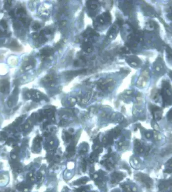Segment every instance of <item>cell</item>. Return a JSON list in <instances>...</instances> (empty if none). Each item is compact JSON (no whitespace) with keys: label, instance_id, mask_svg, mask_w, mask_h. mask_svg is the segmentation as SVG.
Instances as JSON below:
<instances>
[{"label":"cell","instance_id":"1","mask_svg":"<svg viewBox=\"0 0 172 192\" xmlns=\"http://www.w3.org/2000/svg\"><path fill=\"white\" fill-rule=\"evenodd\" d=\"M159 94H161L163 101L165 103L170 104L172 101V90L170 83L167 81H164L162 88Z\"/></svg>","mask_w":172,"mask_h":192},{"label":"cell","instance_id":"2","mask_svg":"<svg viewBox=\"0 0 172 192\" xmlns=\"http://www.w3.org/2000/svg\"><path fill=\"white\" fill-rule=\"evenodd\" d=\"M136 177L139 181L143 183L148 188H150L152 185V180L150 177H148V176H146L144 174H137L136 175Z\"/></svg>","mask_w":172,"mask_h":192},{"label":"cell","instance_id":"3","mask_svg":"<svg viewBox=\"0 0 172 192\" xmlns=\"http://www.w3.org/2000/svg\"><path fill=\"white\" fill-rule=\"evenodd\" d=\"M26 95L28 99H33L34 101H39V100L43 98V96H42V94L40 92L34 90H30L27 91Z\"/></svg>","mask_w":172,"mask_h":192},{"label":"cell","instance_id":"4","mask_svg":"<svg viewBox=\"0 0 172 192\" xmlns=\"http://www.w3.org/2000/svg\"><path fill=\"white\" fill-rule=\"evenodd\" d=\"M35 61L34 59L28 58L24 61L22 68L25 71H28L32 68L35 66Z\"/></svg>","mask_w":172,"mask_h":192},{"label":"cell","instance_id":"5","mask_svg":"<svg viewBox=\"0 0 172 192\" xmlns=\"http://www.w3.org/2000/svg\"><path fill=\"white\" fill-rule=\"evenodd\" d=\"M150 109L152 112V115L154 116V118H156L157 120H159L161 118V108L159 107L151 105Z\"/></svg>","mask_w":172,"mask_h":192},{"label":"cell","instance_id":"6","mask_svg":"<svg viewBox=\"0 0 172 192\" xmlns=\"http://www.w3.org/2000/svg\"><path fill=\"white\" fill-rule=\"evenodd\" d=\"M10 83L7 80H3L0 82V91L5 93L9 91Z\"/></svg>","mask_w":172,"mask_h":192},{"label":"cell","instance_id":"7","mask_svg":"<svg viewBox=\"0 0 172 192\" xmlns=\"http://www.w3.org/2000/svg\"><path fill=\"white\" fill-rule=\"evenodd\" d=\"M52 53H53V50L50 48H44L42 50H41V55L43 57H50Z\"/></svg>","mask_w":172,"mask_h":192},{"label":"cell","instance_id":"8","mask_svg":"<svg viewBox=\"0 0 172 192\" xmlns=\"http://www.w3.org/2000/svg\"><path fill=\"white\" fill-rule=\"evenodd\" d=\"M148 71H144L143 73V75L140 77V79L138 80L139 82V84L141 86L144 85L146 84L148 79Z\"/></svg>","mask_w":172,"mask_h":192},{"label":"cell","instance_id":"9","mask_svg":"<svg viewBox=\"0 0 172 192\" xmlns=\"http://www.w3.org/2000/svg\"><path fill=\"white\" fill-rule=\"evenodd\" d=\"M129 61H130L129 62L130 64H131L132 66H136L139 64L140 61L138 59H137V57H134L129 59Z\"/></svg>","mask_w":172,"mask_h":192},{"label":"cell","instance_id":"10","mask_svg":"<svg viewBox=\"0 0 172 192\" xmlns=\"http://www.w3.org/2000/svg\"><path fill=\"white\" fill-rule=\"evenodd\" d=\"M172 153V146H170L168 148L165 149L164 152H162L161 155L162 156H166Z\"/></svg>","mask_w":172,"mask_h":192},{"label":"cell","instance_id":"11","mask_svg":"<svg viewBox=\"0 0 172 192\" xmlns=\"http://www.w3.org/2000/svg\"><path fill=\"white\" fill-rule=\"evenodd\" d=\"M10 46L12 49L14 48L16 50H19V48H20V45H19L18 43H17L16 41H13L12 42H11V44H10Z\"/></svg>","mask_w":172,"mask_h":192},{"label":"cell","instance_id":"12","mask_svg":"<svg viewBox=\"0 0 172 192\" xmlns=\"http://www.w3.org/2000/svg\"><path fill=\"white\" fill-rule=\"evenodd\" d=\"M12 5V1H6L5 5V8L6 9H9L10 7H11Z\"/></svg>","mask_w":172,"mask_h":192},{"label":"cell","instance_id":"13","mask_svg":"<svg viewBox=\"0 0 172 192\" xmlns=\"http://www.w3.org/2000/svg\"><path fill=\"white\" fill-rule=\"evenodd\" d=\"M0 24H1L2 27L4 28H5V29H7V23H6V22L4 20H2L1 21V22H0Z\"/></svg>","mask_w":172,"mask_h":192},{"label":"cell","instance_id":"14","mask_svg":"<svg viewBox=\"0 0 172 192\" xmlns=\"http://www.w3.org/2000/svg\"><path fill=\"white\" fill-rule=\"evenodd\" d=\"M166 51H167V53H168L169 57L172 59V50L169 47H167Z\"/></svg>","mask_w":172,"mask_h":192},{"label":"cell","instance_id":"15","mask_svg":"<svg viewBox=\"0 0 172 192\" xmlns=\"http://www.w3.org/2000/svg\"><path fill=\"white\" fill-rule=\"evenodd\" d=\"M17 13L18 14H26V11L23 8H20L18 9L17 10Z\"/></svg>","mask_w":172,"mask_h":192},{"label":"cell","instance_id":"16","mask_svg":"<svg viewBox=\"0 0 172 192\" xmlns=\"http://www.w3.org/2000/svg\"><path fill=\"white\" fill-rule=\"evenodd\" d=\"M32 27H33V29L37 30L41 28V25L39 23H35L33 25Z\"/></svg>","mask_w":172,"mask_h":192},{"label":"cell","instance_id":"17","mask_svg":"<svg viewBox=\"0 0 172 192\" xmlns=\"http://www.w3.org/2000/svg\"><path fill=\"white\" fill-rule=\"evenodd\" d=\"M14 27L15 28L16 30L20 29L21 28V25L18 22H16L14 24Z\"/></svg>","mask_w":172,"mask_h":192},{"label":"cell","instance_id":"18","mask_svg":"<svg viewBox=\"0 0 172 192\" xmlns=\"http://www.w3.org/2000/svg\"><path fill=\"white\" fill-rule=\"evenodd\" d=\"M19 20L21 22H22V23L23 24H25L26 23V19L25 18H24V17H20L19 18Z\"/></svg>","mask_w":172,"mask_h":192},{"label":"cell","instance_id":"19","mask_svg":"<svg viewBox=\"0 0 172 192\" xmlns=\"http://www.w3.org/2000/svg\"><path fill=\"white\" fill-rule=\"evenodd\" d=\"M90 9L92 10L95 9L97 7V6L96 4H90V6H89Z\"/></svg>","mask_w":172,"mask_h":192},{"label":"cell","instance_id":"20","mask_svg":"<svg viewBox=\"0 0 172 192\" xmlns=\"http://www.w3.org/2000/svg\"><path fill=\"white\" fill-rule=\"evenodd\" d=\"M83 172H85L86 170V163L85 161H84V163H83Z\"/></svg>","mask_w":172,"mask_h":192},{"label":"cell","instance_id":"21","mask_svg":"<svg viewBox=\"0 0 172 192\" xmlns=\"http://www.w3.org/2000/svg\"><path fill=\"white\" fill-rule=\"evenodd\" d=\"M74 149V147H71V146H70V147H69L67 148V150L69 151V152H71L72 150H73Z\"/></svg>","mask_w":172,"mask_h":192},{"label":"cell","instance_id":"22","mask_svg":"<svg viewBox=\"0 0 172 192\" xmlns=\"http://www.w3.org/2000/svg\"><path fill=\"white\" fill-rule=\"evenodd\" d=\"M168 17L169 19H170V20H172V11L171 13L169 14V15H168Z\"/></svg>","mask_w":172,"mask_h":192},{"label":"cell","instance_id":"23","mask_svg":"<svg viewBox=\"0 0 172 192\" xmlns=\"http://www.w3.org/2000/svg\"><path fill=\"white\" fill-rule=\"evenodd\" d=\"M9 14L10 16H14V15H15V13H14V12H13V11H11L9 13Z\"/></svg>","mask_w":172,"mask_h":192},{"label":"cell","instance_id":"24","mask_svg":"<svg viewBox=\"0 0 172 192\" xmlns=\"http://www.w3.org/2000/svg\"><path fill=\"white\" fill-rule=\"evenodd\" d=\"M169 116L170 117V118H171V119H172V110L170 112V113H169Z\"/></svg>","mask_w":172,"mask_h":192},{"label":"cell","instance_id":"25","mask_svg":"<svg viewBox=\"0 0 172 192\" xmlns=\"http://www.w3.org/2000/svg\"><path fill=\"white\" fill-rule=\"evenodd\" d=\"M146 136H147L148 138H150V136H151V135H150V134L147 133V134H146Z\"/></svg>","mask_w":172,"mask_h":192},{"label":"cell","instance_id":"26","mask_svg":"<svg viewBox=\"0 0 172 192\" xmlns=\"http://www.w3.org/2000/svg\"><path fill=\"white\" fill-rule=\"evenodd\" d=\"M169 75H170V77L172 79V71H170V72L169 73Z\"/></svg>","mask_w":172,"mask_h":192},{"label":"cell","instance_id":"27","mask_svg":"<svg viewBox=\"0 0 172 192\" xmlns=\"http://www.w3.org/2000/svg\"><path fill=\"white\" fill-rule=\"evenodd\" d=\"M1 34H2V32L0 31V35H1Z\"/></svg>","mask_w":172,"mask_h":192},{"label":"cell","instance_id":"28","mask_svg":"<svg viewBox=\"0 0 172 192\" xmlns=\"http://www.w3.org/2000/svg\"><path fill=\"white\" fill-rule=\"evenodd\" d=\"M82 192H85V191H82Z\"/></svg>","mask_w":172,"mask_h":192}]
</instances>
